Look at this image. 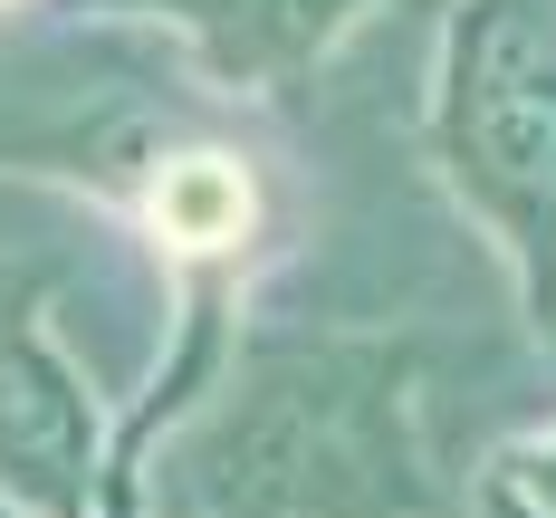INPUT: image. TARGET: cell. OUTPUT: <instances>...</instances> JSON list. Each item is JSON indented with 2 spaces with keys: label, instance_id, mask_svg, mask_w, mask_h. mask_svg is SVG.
Instances as JSON below:
<instances>
[{
  "label": "cell",
  "instance_id": "4",
  "mask_svg": "<svg viewBox=\"0 0 556 518\" xmlns=\"http://www.w3.org/2000/svg\"><path fill=\"white\" fill-rule=\"evenodd\" d=\"M58 10L164 20L230 97H278V87H298V77H307V67H317L375 0H58Z\"/></svg>",
  "mask_w": 556,
  "mask_h": 518
},
{
  "label": "cell",
  "instance_id": "2",
  "mask_svg": "<svg viewBox=\"0 0 556 518\" xmlns=\"http://www.w3.org/2000/svg\"><path fill=\"white\" fill-rule=\"evenodd\" d=\"M432 154L460 212L518 269L528 327L556 345V20L538 0H460L442 39Z\"/></svg>",
  "mask_w": 556,
  "mask_h": 518
},
{
  "label": "cell",
  "instance_id": "7",
  "mask_svg": "<svg viewBox=\"0 0 556 518\" xmlns=\"http://www.w3.org/2000/svg\"><path fill=\"white\" fill-rule=\"evenodd\" d=\"M0 518H10V490H0Z\"/></svg>",
  "mask_w": 556,
  "mask_h": 518
},
{
  "label": "cell",
  "instance_id": "5",
  "mask_svg": "<svg viewBox=\"0 0 556 518\" xmlns=\"http://www.w3.org/2000/svg\"><path fill=\"white\" fill-rule=\"evenodd\" d=\"M154 222H164V240H182V250H222V240H240V222H250V182H240V164H222V154H182V164H164V182H154Z\"/></svg>",
  "mask_w": 556,
  "mask_h": 518
},
{
  "label": "cell",
  "instance_id": "1",
  "mask_svg": "<svg viewBox=\"0 0 556 518\" xmlns=\"http://www.w3.org/2000/svg\"><path fill=\"white\" fill-rule=\"evenodd\" d=\"M413 365V337L384 327L260 337L173 460L182 500L202 518H432Z\"/></svg>",
  "mask_w": 556,
  "mask_h": 518
},
{
  "label": "cell",
  "instance_id": "6",
  "mask_svg": "<svg viewBox=\"0 0 556 518\" xmlns=\"http://www.w3.org/2000/svg\"><path fill=\"white\" fill-rule=\"evenodd\" d=\"M490 509L500 518H556V442L538 452H508L500 480H490Z\"/></svg>",
  "mask_w": 556,
  "mask_h": 518
},
{
  "label": "cell",
  "instance_id": "3",
  "mask_svg": "<svg viewBox=\"0 0 556 518\" xmlns=\"http://www.w3.org/2000/svg\"><path fill=\"white\" fill-rule=\"evenodd\" d=\"M0 490L39 518H97V413L49 337V269L0 260Z\"/></svg>",
  "mask_w": 556,
  "mask_h": 518
}]
</instances>
